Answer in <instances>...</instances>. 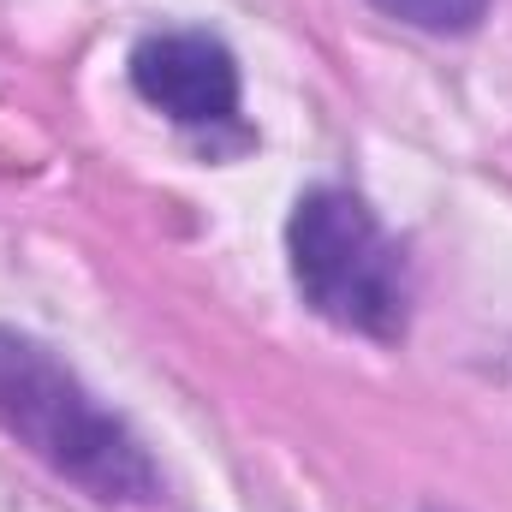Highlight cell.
Instances as JSON below:
<instances>
[{"mask_svg": "<svg viewBox=\"0 0 512 512\" xmlns=\"http://www.w3.org/2000/svg\"><path fill=\"white\" fill-rule=\"evenodd\" d=\"M370 6L411 24V30H423V36H465L489 12V0H370Z\"/></svg>", "mask_w": 512, "mask_h": 512, "instance_id": "277c9868", "label": "cell"}, {"mask_svg": "<svg viewBox=\"0 0 512 512\" xmlns=\"http://www.w3.org/2000/svg\"><path fill=\"white\" fill-rule=\"evenodd\" d=\"M131 84L173 126H227L239 114V60L209 30H155L131 48Z\"/></svg>", "mask_w": 512, "mask_h": 512, "instance_id": "3957f363", "label": "cell"}, {"mask_svg": "<svg viewBox=\"0 0 512 512\" xmlns=\"http://www.w3.org/2000/svg\"><path fill=\"white\" fill-rule=\"evenodd\" d=\"M286 256L304 304L364 340H399L411 322V268L399 239H387L376 209L340 185L298 197L286 221Z\"/></svg>", "mask_w": 512, "mask_h": 512, "instance_id": "7a4b0ae2", "label": "cell"}, {"mask_svg": "<svg viewBox=\"0 0 512 512\" xmlns=\"http://www.w3.org/2000/svg\"><path fill=\"white\" fill-rule=\"evenodd\" d=\"M0 429L102 507L155 501V459L42 340L0 328Z\"/></svg>", "mask_w": 512, "mask_h": 512, "instance_id": "6da1fadb", "label": "cell"}]
</instances>
